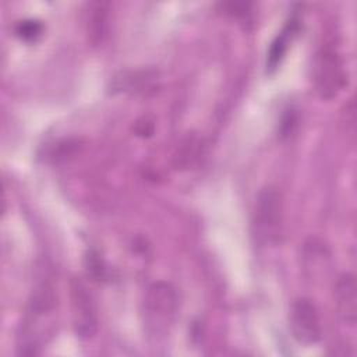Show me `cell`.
Listing matches in <instances>:
<instances>
[{
    "label": "cell",
    "instance_id": "cell-11",
    "mask_svg": "<svg viewBox=\"0 0 357 357\" xmlns=\"http://www.w3.org/2000/svg\"><path fill=\"white\" fill-rule=\"evenodd\" d=\"M43 33V25L38 20H22L15 26V35L24 42H35Z\"/></svg>",
    "mask_w": 357,
    "mask_h": 357
},
{
    "label": "cell",
    "instance_id": "cell-8",
    "mask_svg": "<svg viewBox=\"0 0 357 357\" xmlns=\"http://www.w3.org/2000/svg\"><path fill=\"white\" fill-rule=\"evenodd\" d=\"M298 29H300L298 17L297 15L290 17V20L286 22L283 29L276 35V38L272 40L269 46V50L266 53V73L272 74L282 64L289 50V46L293 38L297 35Z\"/></svg>",
    "mask_w": 357,
    "mask_h": 357
},
{
    "label": "cell",
    "instance_id": "cell-7",
    "mask_svg": "<svg viewBox=\"0 0 357 357\" xmlns=\"http://www.w3.org/2000/svg\"><path fill=\"white\" fill-rule=\"evenodd\" d=\"M357 286L353 273H342L333 286V300L336 312L343 324L350 328L356 326L357 318Z\"/></svg>",
    "mask_w": 357,
    "mask_h": 357
},
{
    "label": "cell",
    "instance_id": "cell-10",
    "mask_svg": "<svg viewBox=\"0 0 357 357\" xmlns=\"http://www.w3.org/2000/svg\"><path fill=\"white\" fill-rule=\"evenodd\" d=\"M199 145L201 142L195 135H191V137L188 135L177 152L176 165L181 169H187L191 165H194V162L198 159Z\"/></svg>",
    "mask_w": 357,
    "mask_h": 357
},
{
    "label": "cell",
    "instance_id": "cell-4",
    "mask_svg": "<svg viewBox=\"0 0 357 357\" xmlns=\"http://www.w3.org/2000/svg\"><path fill=\"white\" fill-rule=\"evenodd\" d=\"M312 82L317 95L322 100L335 99L347 85V71L339 52L325 46L314 59Z\"/></svg>",
    "mask_w": 357,
    "mask_h": 357
},
{
    "label": "cell",
    "instance_id": "cell-9",
    "mask_svg": "<svg viewBox=\"0 0 357 357\" xmlns=\"http://www.w3.org/2000/svg\"><path fill=\"white\" fill-rule=\"evenodd\" d=\"M107 26V4L95 3L92 4L91 14L88 18V33L93 43L102 40V36L106 32Z\"/></svg>",
    "mask_w": 357,
    "mask_h": 357
},
{
    "label": "cell",
    "instance_id": "cell-13",
    "mask_svg": "<svg viewBox=\"0 0 357 357\" xmlns=\"http://www.w3.org/2000/svg\"><path fill=\"white\" fill-rule=\"evenodd\" d=\"M134 131L137 132V135L141 137H149L153 132V121H151L146 117H142L139 120L135 121L134 124Z\"/></svg>",
    "mask_w": 357,
    "mask_h": 357
},
{
    "label": "cell",
    "instance_id": "cell-3",
    "mask_svg": "<svg viewBox=\"0 0 357 357\" xmlns=\"http://www.w3.org/2000/svg\"><path fill=\"white\" fill-rule=\"evenodd\" d=\"M283 234V201L276 188H264L255 201L252 236L259 245H275Z\"/></svg>",
    "mask_w": 357,
    "mask_h": 357
},
{
    "label": "cell",
    "instance_id": "cell-12",
    "mask_svg": "<svg viewBox=\"0 0 357 357\" xmlns=\"http://www.w3.org/2000/svg\"><path fill=\"white\" fill-rule=\"evenodd\" d=\"M86 269H88L89 275L95 279H100V278L106 276L105 264L102 262L99 255L95 254V252H88V255H86Z\"/></svg>",
    "mask_w": 357,
    "mask_h": 357
},
{
    "label": "cell",
    "instance_id": "cell-5",
    "mask_svg": "<svg viewBox=\"0 0 357 357\" xmlns=\"http://www.w3.org/2000/svg\"><path fill=\"white\" fill-rule=\"evenodd\" d=\"M70 298H71V317L73 329L78 339H92L98 332V314L91 291L86 284L74 278L70 282Z\"/></svg>",
    "mask_w": 357,
    "mask_h": 357
},
{
    "label": "cell",
    "instance_id": "cell-1",
    "mask_svg": "<svg viewBox=\"0 0 357 357\" xmlns=\"http://www.w3.org/2000/svg\"><path fill=\"white\" fill-rule=\"evenodd\" d=\"M56 308L57 297L53 286L42 282L32 290L18 328L17 349L20 354H38L47 343L56 326Z\"/></svg>",
    "mask_w": 357,
    "mask_h": 357
},
{
    "label": "cell",
    "instance_id": "cell-6",
    "mask_svg": "<svg viewBox=\"0 0 357 357\" xmlns=\"http://www.w3.org/2000/svg\"><path fill=\"white\" fill-rule=\"evenodd\" d=\"M289 326L293 337L304 346L315 344L322 337V325L315 304L307 297H298L291 303Z\"/></svg>",
    "mask_w": 357,
    "mask_h": 357
},
{
    "label": "cell",
    "instance_id": "cell-2",
    "mask_svg": "<svg viewBox=\"0 0 357 357\" xmlns=\"http://www.w3.org/2000/svg\"><path fill=\"white\" fill-rule=\"evenodd\" d=\"M178 307V293L172 283H152L141 304V321L146 336L153 340L166 337L177 319Z\"/></svg>",
    "mask_w": 357,
    "mask_h": 357
}]
</instances>
